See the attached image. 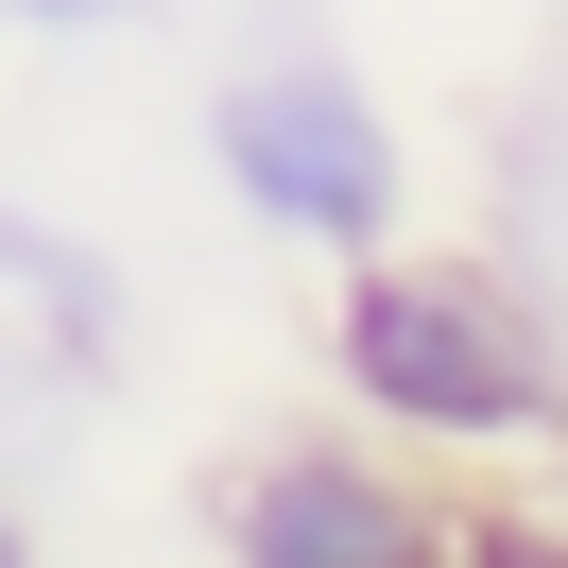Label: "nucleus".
Returning <instances> with one entry per match:
<instances>
[{
	"instance_id": "obj_1",
	"label": "nucleus",
	"mask_w": 568,
	"mask_h": 568,
	"mask_svg": "<svg viewBox=\"0 0 568 568\" xmlns=\"http://www.w3.org/2000/svg\"><path fill=\"white\" fill-rule=\"evenodd\" d=\"M327 379L414 465H568V345L483 242H379L327 276Z\"/></svg>"
},
{
	"instance_id": "obj_2",
	"label": "nucleus",
	"mask_w": 568,
	"mask_h": 568,
	"mask_svg": "<svg viewBox=\"0 0 568 568\" xmlns=\"http://www.w3.org/2000/svg\"><path fill=\"white\" fill-rule=\"evenodd\" d=\"M207 173H224V207L258 224V242H293V258H379V242H414V139H396V104L345 70V52H242V70L207 87Z\"/></svg>"
},
{
	"instance_id": "obj_3",
	"label": "nucleus",
	"mask_w": 568,
	"mask_h": 568,
	"mask_svg": "<svg viewBox=\"0 0 568 568\" xmlns=\"http://www.w3.org/2000/svg\"><path fill=\"white\" fill-rule=\"evenodd\" d=\"M465 499L379 430H276L224 465V568H448Z\"/></svg>"
},
{
	"instance_id": "obj_4",
	"label": "nucleus",
	"mask_w": 568,
	"mask_h": 568,
	"mask_svg": "<svg viewBox=\"0 0 568 568\" xmlns=\"http://www.w3.org/2000/svg\"><path fill=\"white\" fill-rule=\"evenodd\" d=\"M0 327L87 396V379H121V345H139V276H121L87 224H52V207L0 190Z\"/></svg>"
},
{
	"instance_id": "obj_5",
	"label": "nucleus",
	"mask_w": 568,
	"mask_h": 568,
	"mask_svg": "<svg viewBox=\"0 0 568 568\" xmlns=\"http://www.w3.org/2000/svg\"><path fill=\"white\" fill-rule=\"evenodd\" d=\"M483 258L551 311V345H568V87L499 104V139H483Z\"/></svg>"
},
{
	"instance_id": "obj_6",
	"label": "nucleus",
	"mask_w": 568,
	"mask_h": 568,
	"mask_svg": "<svg viewBox=\"0 0 568 568\" xmlns=\"http://www.w3.org/2000/svg\"><path fill=\"white\" fill-rule=\"evenodd\" d=\"M448 568H568V517H551V499H465Z\"/></svg>"
},
{
	"instance_id": "obj_7",
	"label": "nucleus",
	"mask_w": 568,
	"mask_h": 568,
	"mask_svg": "<svg viewBox=\"0 0 568 568\" xmlns=\"http://www.w3.org/2000/svg\"><path fill=\"white\" fill-rule=\"evenodd\" d=\"M52 414H70V379H52V362L18 345V327H0V483H18V465L52 448Z\"/></svg>"
},
{
	"instance_id": "obj_8",
	"label": "nucleus",
	"mask_w": 568,
	"mask_h": 568,
	"mask_svg": "<svg viewBox=\"0 0 568 568\" xmlns=\"http://www.w3.org/2000/svg\"><path fill=\"white\" fill-rule=\"evenodd\" d=\"M155 0H0V36H139Z\"/></svg>"
},
{
	"instance_id": "obj_9",
	"label": "nucleus",
	"mask_w": 568,
	"mask_h": 568,
	"mask_svg": "<svg viewBox=\"0 0 568 568\" xmlns=\"http://www.w3.org/2000/svg\"><path fill=\"white\" fill-rule=\"evenodd\" d=\"M0 568H52V551H36V517H18V499H0Z\"/></svg>"
}]
</instances>
